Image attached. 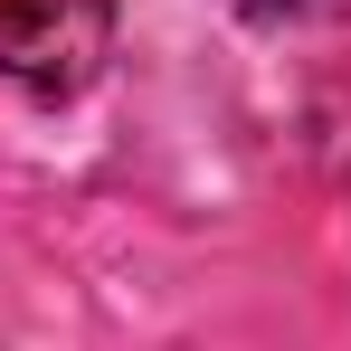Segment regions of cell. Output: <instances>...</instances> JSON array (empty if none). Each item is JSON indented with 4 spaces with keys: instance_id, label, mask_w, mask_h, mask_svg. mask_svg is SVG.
I'll use <instances>...</instances> for the list:
<instances>
[{
    "instance_id": "obj_1",
    "label": "cell",
    "mask_w": 351,
    "mask_h": 351,
    "mask_svg": "<svg viewBox=\"0 0 351 351\" xmlns=\"http://www.w3.org/2000/svg\"><path fill=\"white\" fill-rule=\"evenodd\" d=\"M114 58V0H0V76L19 95H86Z\"/></svg>"
},
{
    "instance_id": "obj_2",
    "label": "cell",
    "mask_w": 351,
    "mask_h": 351,
    "mask_svg": "<svg viewBox=\"0 0 351 351\" xmlns=\"http://www.w3.org/2000/svg\"><path fill=\"white\" fill-rule=\"evenodd\" d=\"M237 19L256 29H323V19H351V0H228Z\"/></svg>"
},
{
    "instance_id": "obj_3",
    "label": "cell",
    "mask_w": 351,
    "mask_h": 351,
    "mask_svg": "<svg viewBox=\"0 0 351 351\" xmlns=\"http://www.w3.org/2000/svg\"><path fill=\"white\" fill-rule=\"evenodd\" d=\"M323 162H332V180L351 190V86L323 105Z\"/></svg>"
}]
</instances>
